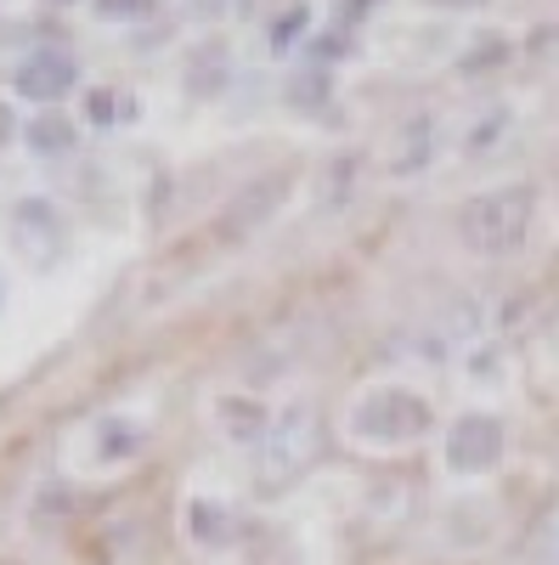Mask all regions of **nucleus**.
<instances>
[{
  "label": "nucleus",
  "instance_id": "obj_3",
  "mask_svg": "<svg viewBox=\"0 0 559 565\" xmlns=\"http://www.w3.org/2000/svg\"><path fill=\"white\" fill-rule=\"evenodd\" d=\"M316 447H322L316 413H311V407L283 413V424H277V430H266V476H271V487L300 481L305 469H311V458H316Z\"/></svg>",
  "mask_w": 559,
  "mask_h": 565
},
{
  "label": "nucleus",
  "instance_id": "obj_8",
  "mask_svg": "<svg viewBox=\"0 0 559 565\" xmlns=\"http://www.w3.org/2000/svg\"><path fill=\"white\" fill-rule=\"evenodd\" d=\"M23 141L40 159H63L74 148V125H68V114H40V119L23 125Z\"/></svg>",
  "mask_w": 559,
  "mask_h": 565
},
{
  "label": "nucleus",
  "instance_id": "obj_4",
  "mask_svg": "<svg viewBox=\"0 0 559 565\" xmlns=\"http://www.w3.org/2000/svg\"><path fill=\"white\" fill-rule=\"evenodd\" d=\"M74 79H79V68L63 45H34V52H23V63L12 74L18 97H29V103H63L74 90Z\"/></svg>",
  "mask_w": 559,
  "mask_h": 565
},
{
  "label": "nucleus",
  "instance_id": "obj_5",
  "mask_svg": "<svg viewBox=\"0 0 559 565\" xmlns=\"http://www.w3.org/2000/svg\"><path fill=\"white\" fill-rule=\"evenodd\" d=\"M503 452V430L497 418H458L447 430V463L458 469V476H475V469H492V458Z\"/></svg>",
  "mask_w": 559,
  "mask_h": 565
},
{
  "label": "nucleus",
  "instance_id": "obj_2",
  "mask_svg": "<svg viewBox=\"0 0 559 565\" xmlns=\"http://www.w3.org/2000/svg\"><path fill=\"white\" fill-rule=\"evenodd\" d=\"M351 430H356V441H373V447H401V441H412V436L430 430V402L412 396V391H401V385L367 391V396L351 407Z\"/></svg>",
  "mask_w": 559,
  "mask_h": 565
},
{
  "label": "nucleus",
  "instance_id": "obj_6",
  "mask_svg": "<svg viewBox=\"0 0 559 565\" xmlns=\"http://www.w3.org/2000/svg\"><path fill=\"white\" fill-rule=\"evenodd\" d=\"M12 238L34 255V266H52L63 249V221L45 199H18L12 204Z\"/></svg>",
  "mask_w": 559,
  "mask_h": 565
},
{
  "label": "nucleus",
  "instance_id": "obj_10",
  "mask_svg": "<svg viewBox=\"0 0 559 565\" xmlns=\"http://www.w3.org/2000/svg\"><path fill=\"white\" fill-rule=\"evenodd\" d=\"M125 97H114V90H90V119L97 125H114V119H125Z\"/></svg>",
  "mask_w": 559,
  "mask_h": 565
},
{
  "label": "nucleus",
  "instance_id": "obj_7",
  "mask_svg": "<svg viewBox=\"0 0 559 565\" xmlns=\"http://www.w3.org/2000/svg\"><path fill=\"white\" fill-rule=\"evenodd\" d=\"M283 193H289V175H283V170L266 175V181H255L249 193L221 215V238H244V232H255V226L277 210V199H283Z\"/></svg>",
  "mask_w": 559,
  "mask_h": 565
},
{
  "label": "nucleus",
  "instance_id": "obj_11",
  "mask_svg": "<svg viewBox=\"0 0 559 565\" xmlns=\"http://www.w3.org/2000/svg\"><path fill=\"white\" fill-rule=\"evenodd\" d=\"M153 7H159V0H97V12L114 18V23H119V18H148Z\"/></svg>",
  "mask_w": 559,
  "mask_h": 565
},
{
  "label": "nucleus",
  "instance_id": "obj_12",
  "mask_svg": "<svg viewBox=\"0 0 559 565\" xmlns=\"http://www.w3.org/2000/svg\"><path fill=\"white\" fill-rule=\"evenodd\" d=\"M7 136H12V114H7V108H0V141H7Z\"/></svg>",
  "mask_w": 559,
  "mask_h": 565
},
{
  "label": "nucleus",
  "instance_id": "obj_13",
  "mask_svg": "<svg viewBox=\"0 0 559 565\" xmlns=\"http://www.w3.org/2000/svg\"><path fill=\"white\" fill-rule=\"evenodd\" d=\"M45 7H79V0H45Z\"/></svg>",
  "mask_w": 559,
  "mask_h": 565
},
{
  "label": "nucleus",
  "instance_id": "obj_9",
  "mask_svg": "<svg viewBox=\"0 0 559 565\" xmlns=\"http://www.w3.org/2000/svg\"><path fill=\"white\" fill-rule=\"evenodd\" d=\"M226 521H232L226 509H215V503H193V537H198V543H226V537H232Z\"/></svg>",
  "mask_w": 559,
  "mask_h": 565
},
{
  "label": "nucleus",
  "instance_id": "obj_1",
  "mask_svg": "<svg viewBox=\"0 0 559 565\" xmlns=\"http://www.w3.org/2000/svg\"><path fill=\"white\" fill-rule=\"evenodd\" d=\"M463 244L481 255H515L526 244L531 226V186H497V193H481L463 210Z\"/></svg>",
  "mask_w": 559,
  "mask_h": 565
}]
</instances>
